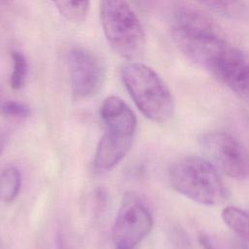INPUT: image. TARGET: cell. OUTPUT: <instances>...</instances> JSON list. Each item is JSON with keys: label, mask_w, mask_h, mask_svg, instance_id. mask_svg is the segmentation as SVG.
I'll use <instances>...</instances> for the list:
<instances>
[{"label": "cell", "mask_w": 249, "mask_h": 249, "mask_svg": "<svg viewBox=\"0 0 249 249\" xmlns=\"http://www.w3.org/2000/svg\"><path fill=\"white\" fill-rule=\"evenodd\" d=\"M67 67L75 97L89 98L100 91L105 68L100 59L85 48H73L67 53Z\"/></svg>", "instance_id": "cell-7"}, {"label": "cell", "mask_w": 249, "mask_h": 249, "mask_svg": "<svg viewBox=\"0 0 249 249\" xmlns=\"http://www.w3.org/2000/svg\"><path fill=\"white\" fill-rule=\"evenodd\" d=\"M1 150H2V141H1V138H0V153H1Z\"/></svg>", "instance_id": "cell-19"}, {"label": "cell", "mask_w": 249, "mask_h": 249, "mask_svg": "<svg viewBox=\"0 0 249 249\" xmlns=\"http://www.w3.org/2000/svg\"><path fill=\"white\" fill-rule=\"evenodd\" d=\"M133 138V135L106 129L95 150L94 167L100 171L115 167L129 152Z\"/></svg>", "instance_id": "cell-9"}, {"label": "cell", "mask_w": 249, "mask_h": 249, "mask_svg": "<svg viewBox=\"0 0 249 249\" xmlns=\"http://www.w3.org/2000/svg\"><path fill=\"white\" fill-rule=\"evenodd\" d=\"M0 112L8 117L27 118L31 115V109L25 103L17 100H4L0 102Z\"/></svg>", "instance_id": "cell-16"}, {"label": "cell", "mask_w": 249, "mask_h": 249, "mask_svg": "<svg viewBox=\"0 0 249 249\" xmlns=\"http://www.w3.org/2000/svg\"><path fill=\"white\" fill-rule=\"evenodd\" d=\"M99 19L107 42L119 55L134 59L143 53L144 28L125 0H100Z\"/></svg>", "instance_id": "cell-4"}, {"label": "cell", "mask_w": 249, "mask_h": 249, "mask_svg": "<svg viewBox=\"0 0 249 249\" xmlns=\"http://www.w3.org/2000/svg\"><path fill=\"white\" fill-rule=\"evenodd\" d=\"M152 228L153 217L149 207L135 194H125L113 225L115 249H135Z\"/></svg>", "instance_id": "cell-6"}, {"label": "cell", "mask_w": 249, "mask_h": 249, "mask_svg": "<svg viewBox=\"0 0 249 249\" xmlns=\"http://www.w3.org/2000/svg\"><path fill=\"white\" fill-rule=\"evenodd\" d=\"M3 3H12V2H14L15 0H1Z\"/></svg>", "instance_id": "cell-18"}, {"label": "cell", "mask_w": 249, "mask_h": 249, "mask_svg": "<svg viewBox=\"0 0 249 249\" xmlns=\"http://www.w3.org/2000/svg\"><path fill=\"white\" fill-rule=\"evenodd\" d=\"M198 144L217 170L236 179L249 175V153L233 136L221 131L205 132L198 137Z\"/></svg>", "instance_id": "cell-5"}, {"label": "cell", "mask_w": 249, "mask_h": 249, "mask_svg": "<svg viewBox=\"0 0 249 249\" xmlns=\"http://www.w3.org/2000/svg\"><path fill=\"white\" fill-rule=\"evenodd\" d=\"M200 245L202 247V249H213L208 238L205 236H201L200 237Z\"/></svg>", "instance_id": "cell-17"}, {"label": "cell", "mask_w": 249, "mask_h": 249, "mask_svg": "<svg viewBox=\"0 0 249 249\" xmlns=\"http://www.w3.org/2000/svg\"><path fill=\"white\" fill-rule=\"evenodd\" d=\"M122 81L140 112L149 120L163 123L175 111L173 95L159 74L139 62H127L121 69Z\"/></svg>", "instance_id": "cell-2"}, {"label": "cell", "mask_w": 249, "mask_h": 249, "mask_svg": "<svg viewBox=\"0 0 249 249\" xmlns=\"http://www.w3.org/2000/svg\"><path fill=\"white\" fill-rule=\"evenodd\" d=\"M222 218L235 234L249 242V211L236 206H228L223 209Z\"/></svg>", "instance_id": "cell-11"}, {"label": "cell", "mask_w": 249, "mask_h": 249, "mask_svg": "<svg viewBox=\"0 0 249 249\" xmlns=\"http://www.w3.org/2000/svg\"><path fill=\"white\" fill-rule=\"evenodd\" d=\"M99 113L105 128L130 135L135 134L137 125L136 116L122 98L115 95L106 97L101 103Z\"/></svg>", "instance_id": "cell-10"}, {"label": "cell", "mask_w": 249, "mask_h": 249, "mask_svg": "<svg viewBox=\"0 0 249 249\" xmlns=\"http://www.w3.org/2000/svg\"><path fill=\"white\" fill-rule=\"evenodd\" d=\"M168 181L177 193L199 204L214 206L227 198V190L217 168L204 158L177 160L168 168Z\"/></svg>", "instance_id": "cell-3"}, {"label": "cell", "mask_w": 249, "mask_h": 249, "mask_svg": "<svg viewBox=\"0 0 249 249\" xmlns=\"http://www.w3.org/2000/svg\"><path fill=\"white\" fill-rule=\"evenodd\" d=\"M13 69L10 77V85L14 89H21L27 79L28 62L25 55L18 51L12 53Z\"/></svg>", "instance_id": "cell-14"}, {"label": "cell", "mask_w": 249, "mask_h": 249, "mask_svg": "<svg viewBox=\"0 0 249 249\" xmlns=\"http://www.w3.org/2000/svg\"><path fill=\"white\" fill-rule=\"evenodd\" d=\"M90 0H53L56 10L69 22L79 24L85 21Z\"/></svg>", "instance_id": "cell-13"}, {"label": "cell", "mask_w": 249, "mask_h": 249, "mask_svg": "<svg viewBox=\"0 0 249 249\" xmlns=\"http://www.w3.org/2000/svg\"><path fill=\"white\" fill-rule=\"evenodd\" d=\"M213 12L229 18H236L243 14L245 6L242 0H199Z\"/></svg>", "instance_id": "cell-15"}, {"label": "cell", "mask_w": 249, "mask_h": 249, "mask_svg": "<svg viewBox=\"0 0 249 249\" xmlns=\"http://www.w3.org/2000/svg\"><path fill=\"white\" fill-rule=\"evenodd\" d=\"M212 74L238 97L249 102V52L229 45Z\"/></svg>", "instance_id": "cell-8"}, {"label": "cell", "mask_w": 249, "mask_h": 249, "mask_svg": "<svg viewBox=\"0 0 249 249\" xmlns=\"http://www.w3.org/2000/svg\"><path fill=\"white\" fill-rule=\"evenodd\" d=\"M21 187V174L18 167L7 166L0 173V201L11 202L18 195Z\"/></svg>", "instance_id": "cell-12"}, {"label": "cell", "mask_w": 249, "mask_h": 249, "mask_svg": "<svg viewBox=\"0 0 249 249\" xmlns=\"http://www.w3.org/2000/svg\"><path fill=\"white\" fill-rule=\"evenodd\" d=\"M171 32L181 52L193 62L211 73L229 46L222 30L211 18L187 5L176 8Z\"/></svg>", "instance_id": "cell-1"}]
</instances>
